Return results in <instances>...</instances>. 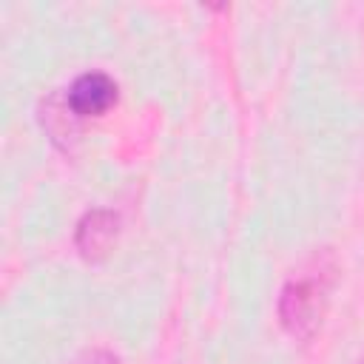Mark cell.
<instances>
[{"instance_id":"6da1fadb","label":"cell","mask_w":364,"mask_h":364,"mask_svg":"<svg viewBox=\"0 0 364 364\" xmlns=\"http://www.w3.org/2000/svg\"><path fill=\"white\" fill-rule=\"evenodd\" d=\"M336 273V256L330 250H316L310 262L284 282L276 313L287 336H293L296 341H310L318 333L330 304Z\"/></svg>"},{"instance_id":"7a4b0ae2","label":"cell","mask_w":364,"mask_h":364,"mask_svg":"<svg viewBox=\"0 0 364 364\" xmlns=\"http://www.w3.org/2000/svg\"><path fill=\"white\" fill-rule=\"evenodd\" d=\"M63 100L68 105V111L85 122V119H97L102 114H108L117 100H119V85L111 74L105 71H85L80 74L65 91H63Z\"/></svg>"},{"instance_id":"3957f363","label":"cell","mask_w":364,"mask_h":364,"mask_svg":"<svg viewBox=\"0 0 364 364\" xmlns=\"http://www.w3.org/2000/svg\"><path fill=\"white\" fill-rule=\"evenodd\" d=\"M119 236V213L111 208H94L82 213L74 230V247L85 262H102Z\"/></svg>"},{"instance_id":"277c9868","label":"cell","mask_w":364,"mask_h":364,"mask_svg":"<svg viewBox=\"0 0 364 364\" xmlns=\"http://www.w3.org/2000/svg\"><path fill=\"white\" fill-rule=\"evenodd\" d=\"M74 364H119V358L114 353H108V350H88Z\"/></svg>"},{"instance_id":"5b68a950","label":"cell","mask_w":364,"mask_h":364,"mask_svg":"<svg viewBox=\"0 0 364 364\" xmlns=\"http://www.w3.org/2000/svg\"><path fill=\"white\" fill-rule=\"evenodd\" d=\"M358 364H364V355H361V358H358Z\"/></svg>"}]
</instances>
